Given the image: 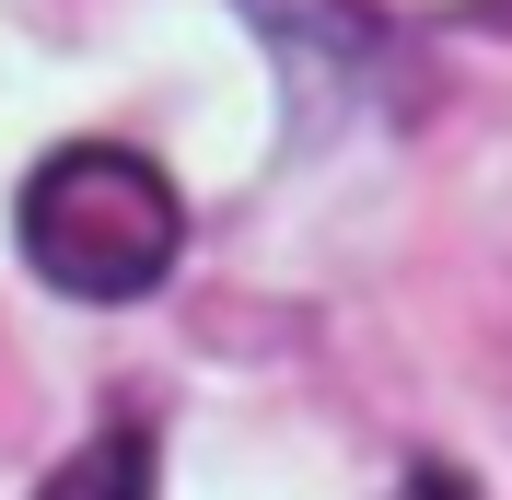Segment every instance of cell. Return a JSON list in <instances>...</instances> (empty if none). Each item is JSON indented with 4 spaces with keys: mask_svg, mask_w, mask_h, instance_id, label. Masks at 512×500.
<instances>
[{
    "mask_svg": "<svg viewBox=\"0 0 512 500\" xmlns=\"http://www.w3.org/2000/svg\"><path fill=\"white\" fill-rule=\"evenodd\" d=\"M187 221L140 152H105V140H70L24 175V268L70 303H140V291L175 268Z\"/></svg>",
    "mask_w": 512,
    "mask_h": 500,
    "instance_id": "obj_1",
    "label": "cell"
},
{
    "mask_svg": "<svg viewBox=\"0 0 512 500\" xmlns=\"http://www.w3.org/2000/svg\"><path fill=\"white\" fill-rule=\"evenodd\" d=\"M35 500H152V454H140L128 431H117V442H82Z\"/></svg>",
    "mask_w": 512,
    "mask_h": 500,
    "instance_id": "obj_2",
    "label": "cell"
}]
</instances>
